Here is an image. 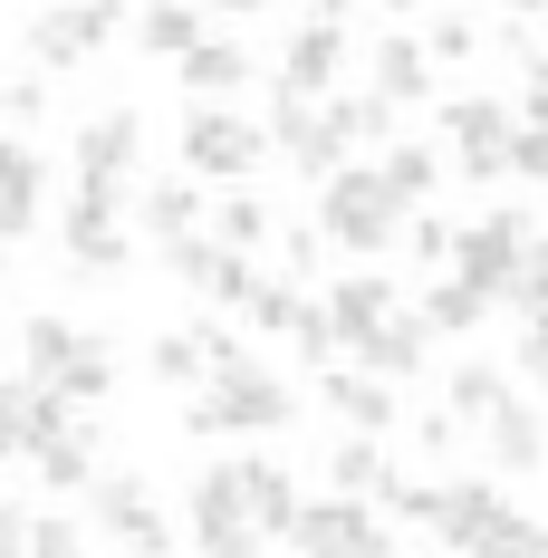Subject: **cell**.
Listing matches in <instances>:
<instances>
[{"instance_id": "obj_1", "label": "cell", "mask_w": 548, "mask_h": 558, "mask_svg": "<svg viewBox=\"0 0 548 558\" xmlns=\"http://www.w3.org/2000/svg\"><path fill=\"white\" fill-rule=\"evenodd\" d=\"M289 424H299V395L260 356H231L193 386V434H289Z\"/></svg>"}, {"instance_id": "obj_2", "label": "cell", "mask_w": 548, "mask_h": 558, "mask_svg": "<svg viewBox=\"0 0 548 558\" xmlns=\"http://www.w3.org/2000/svg\"><path fill=\"white\" fill-rule=\"evenodd\" d=\"M404 203L385 193L376 165H346L337 183H318V241H337V251H356V260H385L394 241H404Z\"/></svg>"}, {"instance_id": "obj_3", "label": "cell", "mask_w": 548, "mask_h": 558, "mask_svg": "<svg viewBox=\"0 0 548 558\" xmlns=\"http://www.w3.org/2000/svg\"><path fill=\"white\" fill-rule=\"evenodd\" d=\"M20 356H29V386H58L68 404H97L115 386V347L107 337H77L58 308H39L29 328H20Z\"/></svg>"}, {"instance_id": "obj_4", "label": "cell", "mask_w": 548, "mask_h": 558, "mask_svg": "<svg viewBox=\"0 0 548 558\" xmlns=\"http://www.w3.org/2000/svg\"><path fill=\"white\" fill-rule=\"evenodd\" d=\"M260 155H270V125H251L241 107H193L183 116V173L251 193V165H260Z\"/></svg>"}, {"instance_id": "obj_5", "label": "cell", "mask_w": 548, "mask_h": 558, "mask_svg": "<svg viewBox=\"0 0 548 558\" xmlns=\"http://www.w3.org/2000/svg\"><path fill=\"white\" fill-rule=\"evenodd\" d=\"M529 260V213H472L452 231V279L472 299H510V279Z\"/></svg>"}, {"instance_id": "obj_6", "label": "cell", "mask_w": 548, "mask_h": 558, "mask_svg": "<svg viewBox=\"0 0 548 558\" xmlns=\"http://www.w3.org/2000/svg\"><path fill=\"white\" fill-rule=\"evenodd\" d=\"M87 510H97V530H107L125 558H173L165 501H155V482H145V472H97V482H87Z\"/></svg>"}, {"instance_id": "obj_7", "label": "cell", "mask_w": 548, "mask_h": 558, "mask_svg": "<svg viewBox=\"0 0 548 558\" xmlns=\"http://www.w3.org/2000/svg\"><path fill=\"white\" fill-rule=\"evenodd\" d=\"M270 145H279L299 173H308V183H337L356 135H346V107H337V97H328V107H308V97H279V107H270Z\"/></svg>"}, {"instance_id": "obj_8", "label": "cell", "mask_w": 548, "mask_h": 558, "mask_svg": "<svg viewBox=\"0 0 548 558\" xmlns=\"http://www.w3.org/2000/svg\"><path fill=\"white\" fill-rule=\"evenodd\" d=\"M299 558H394V530H376V501H299V530H289Z\"/></svg>"}, {"instance_id": "obj_9", "label": "cell", "mask_w": 548, "mask_h": 558, "mask_svg": "<svg viewBox=\"0 0 548 558\" xmlns=\"http://www.w3.org/2000/svg\"><path fill=\"white\" fill-rule=\"evenodd\" d=\"M510 135H520V116L500 107V97H452L442 107V145H452V165L472 173V183L510 173Z\"/></svg>"}, {"instance_id": "obj_10", "label": "cell", "mask_w": 548, "mask_h": 558, "mask_svg": "<svg viewBox=\"0 0 548 558\" xmlns=\"http://www.w3.org/2000/svg\"><path fill=\"white\" fill-rule=\"evenodd\" d=\"M510 520H520V510L500 501L491 482H434V539H442V549L482 558L500 530H510Z\"/></svg>"}, {"instance_id": "obj_11", "label": "cell", "mask_w": 548, "mask_h": 558, "mask_svg": "<svg viewBox=\"0 0 548 558\" xmlns=\"http://www.w3.org/2000/svg\"><path fill=\"white\" fill-rule=\"evenodd\" d=\"M58 251H68V270H125V222H115V193H68V213H58Z\"/></svg>"}, {"instance_id": "obj_12", "label": "cell", "mask_w": 548, "mask_h": 558, "mask_svg": "<svg viewBox=\"0 0 548 558\" xmlns=\"http://www.w3.org/2000/svg\"><path fill=\"white\" fill-rule=\"evenodd\" d=\"M135 155H145V116L135 107H107V116L77 125V183H87V193H115V183L135 173Z\"/></svg>"}, {"instance_id": "obj_13", "label": "cell", "mask_w": 548, "mask_h": 558, "mask_svg": "<svg viewBox=\"0 0 548 558\" xmlns=\"http://www.w3.org/2000/svg\"><path fill=\"white\" fill-rule=\"evenodd\" d=\"M337 68H346V20H299V39H289V58H279V97H308V107H328Z\"/></svg>"}, {"instance_id": "obj_14", "label": "cell", "mask_w": 548, "mask_h": 558, "mask_svg": "<svg viewBox=\"0 0 548 558\" xmlns=\"http://www.w3.org/2000/svg\"><path fill=\"white\" fill-rule=\"evenodd\" d=\"M318 404H328L346 434H366V444L404 424V395L385 386V376H366V366H346V376H318Z\"/></svg>"}, {"instance_id": "obj_15", "label": "cell", "mask_w": 548, "mask_h": 558, "mask_svg": "<svg viewBox=\"0 0 548 558\" xmlns=\"http://www.w3.org/2000/svg\"><path fill=\"white\" fill-rule=\"evenodd\" d=\"M39 213H49V165H39V145L0 135V241L39 231Z\"/></svg>"}, {"instance_id": "obj_16", "label": "cell", "mask_w": 548, "mask_h": 558, "mask_svg": "<svg viewBox=\"0 0 548 558\" xmlns=\"http://www.w3.org/2000/svg\"><path fill=\"white\" fill-rule=\"evenodd\" d=\"M115 39V10H39L29 20V58L39 68H77V58H97Z\"/></svg>"}, {"instance_id": "obj_17", "label": "cell", "mask_w": 548, "mask_h": 558, "mask_svg": "<svg viewBox=\"0 0 548 558\" xmlns=\"http://www.w3.org/2000/svg\"><path fill=\"white\" fill-rule=\"evenodd\" d=\"M241 510H251V539H289L299 530V482L270 452H241Z\"/></svg>"}, {"instance_id": "obj_18", "label": "cell", "mask_w": 548, "mask_h": 558, "mask_svg": "<svg viewBox=\"0 0 548 558\" xmlns=\"http://www.w3.org/2000/svg\"><path fill=\"white\" fill-rule=\"evenodd\" d=\"M404 299H394V279L385 270H356V279H337L328 289V328H337V347H366V337L394 318Z\"/></svg>"}, {"instance_id": "obj_19", "label": "cell", "mask_w": 548, "mask_h": 558, "mask_svg": "<svg viewBox=\"0 0 548 558\" xmlns=\"http://www.w3.org/2000/svg\"><path fill=\"white\" fill-rule=\"evenodd\" d=\"M424 356H434V328H424L414 308H394V318L356 347V366H366V376H385L394 395H404V376H424Z\"/></svg>"}, {"instance_id": "obj_20", "label": "cell", "mask_w": 548, "mask_h": 558, "mask_svg": "<svg viewBox=\"0 0 548 558\" xmlns=\"http://www.w3.org/2000/svg\"><path fill=\"white\" fill-rule=\"evenodd\" d=\"M482 444H491L500 472H548V414L529 404V395H510L491 424H482Z\"/></svg>"}, {"instance_id": "obj_21", "label": "cell", "mask_w": 548, "mask_h": 558, "mask_svg": "<svg viewBox=\"0 0 548 558\" xmlns=\"http://www.w3.org/2000/svg\"><path fill=\"white\" fill-rule=\"evenodd\" d=\"M231 530H251V510H241V452H221L193 472V539H231Z\"/></svg>"}, {"instance_id": "obj_22", "label": "cell", "mask_w": 548, "mask_h": 558, "mask_svg": "<svg viewBox=\"0 0 548 558\" xmlns=\"http://www.w3.org/2000/svg\"><path fill=\"white\" fill-rule=\"evenodd\" d=\"M173 77L193 87V107H231V97L251 87V49H241V39H203V49L183 58Z\"/></svg>"}, {"instance_id": "obj_23", "label": "cell", "mask_w": 548, "mask_h": 558, "mask_svg": "<svg viewBox=\"0 0 548 558\" xmlns=\"http://www.w3.org/2000/svg\"><path fill=\"white\" fill-rule=\"evenodd\" d=\"M68 434H87L77 404H68L58 386H29V376H20V452H58Z\"/></svg>"}, {"instance_id": "obj_24", "label": "cell", "mask_w": 548, "mask_h": 558, "mask_svg": "<svg viewBox=\"0 0 548 558\" xmlns=\"http://www.w3.org/2000/svg\"><path fill=\"white\" fill-rule=\"evenodd\" d=\"M434 87V58H424V39H385L376 49V97L385 107H414Z\"/></svg>"}, {"instance_id": "obj_25", "label": "cell", "mask_w": 548, "mask_h": 558, "mask_svg": "<svg viewBox=\"0 0 548 558\" xmlns=\"http://www.w3.org/2000/svg\"><path fill=\"white\" fill-rule=\"evenodd\" d=\"M376 173H385V193H394L404 213H424V203H434V183H442V155H434V145H394Z\"/></svg>"}, {"instance_id": "obj_26", "label": "cell", "mask_w": 548, "mask_h": 558, "mask_svg": "<svg viewBox=\"0 0 548 558\" xmlns=\"http://www.w3.org/2000/svg\"><path fill=\"white\" fill-rule=\"evenodd\" d=\"M135 39H145V58H165V68H183V58L203 49L212 29H203V10H145V20H135Z\"/></svg>"}, {"instance_id": "obj_27", "label": "cell", "mask_w": 548, "mask_h": 558, "mask_svg": "<svg viewBox=\"0 0 548 558\" xmlns=\"http://www.w3.org/2000/svg\"><path fill=\"white\" fill-rule=\"evenodd\" d=\"M203 231H212V241L231 251V260H251V251L270 241V203H260V193H231V203H221V213H212Z\"/></svg>"}, {"instance_id": "obj_28", "label": "cell", "mask_w": 548, "mask_h": 558, "mask_svg": "<svg viewBox=\"0 0 548 558\" xmlns=\"http://www.w3.org/2000/svg\"><path fill=\"white\" fill-rule=\"evenodd\" d=\"M328 472H337V492H346V501H376L385 482H394V462H385V452L366 444V434H346V444L328 452Z\"/></svg>"}, {"instance_id": "obj_29", "label": "cell", "mask_w": 548, "mask_h": 558, "mask_svg": "<svg viewBox=\"0 0 548 558\" xmlns=\"http://www.w3.org/2000/svg\"><path fill=\"white\" fill-rule=\"evenodd\" d=\"M482 308H491V299H472L462 279H434L414 318H424V328H434V337H472V328H482Z\"/></svg>"}, {"instance_id": "obj_30", "label": "cell", "mask_w": 548, "mask_h": 558, "mask_svg": "<svg viewBox=\"0 0 548 558\" xmlns=\"http://www.w3.org/2000/svg\"><path fill=\"white\" fill-rule=\"evenodd\" d=\"M203 222H212V213L193 203V183H155V193H145V231H155V241H193Z\"/></svg>"}, {"instance_id": "obj_31", "label": "cell", "mask_w": 548, "mask_h": 558, "mask_svg": "<svg viewBox=\"0 0 548 558\" xmlns=\"http://www.w3.org/2000/svg\"><path fill=\"white\" fill-rule=\"evenodd\" d=\"M442 395H452V414H462V424H491L500 404H510L500 366H452V376H442Z\"/></svg>"}, {"instance_id": "obj_32", "label": "cell", "mask_w": 548, "mask_h": 558, "mask_svg": "<svg viewBox=\"0 0 548 558\" xmlns=\"http://www.w3.org/2000/svg\"><path fill=\"white\" fill-rule=\"evenodd\" d=\"M39 482L49 492H87L97 482V434H68L58 452H39Z\"/></svg>"}, {"instance_id": "obj_33", "label": "cell", "mask_w": 548, "mask_h": 558, "mask_svg": "<svg viewBox=\"0 0 548 558\" xmlns=\"http://www.w3.org/2000/svg\"><path fill=\"white\" fill-rule=\"evenodd\" d=\"M260 289H270V270H251V260H221L203 299H212L221 318H251V308H260Z\"/></svg>"}, {"instance_id": "obj_34", "label": "cell", "mask_w": 548, "mask_h": 558, "mask_svg": "<svg viewBox=\"0 0 548 558\" xmlns=\"http://www.w3.org/2000/svg\"><path fill=\"white\" fill-rule=\"evenodd\" d=\"M510 308H520V328L548 318V231H529V260H520V279H510Z\"/></svg>"}, {"instance_id": "obj_35", "label": "cell", "mask_w": 548, "mask_h": 558, "mask_svg": "<svg viewBox=\"0 0 548 558\" xmlns=\"http://www.w3.org/2000/svg\"><path fill=\"white\" fill-rule=\"evenodd\" d=\"M221 260H231V251H221L212 231H193V241H165V270L183 279V289H212V270Z\"/></svg>"}, {"instance_id": "obj_36", "label": "cell", "mask_w": 548, "mask_h": 558, "mask_svg": "<svg viewBox=\"0 0 548 558\" xmlns=\"http://www.w3.org/2000/svg\"><path fill=\"white\" fill-rule=\"evenodd\" d=\"M145 366H155L165 386H203V376H212V366H203V337H155Z\"/></svg>"}, {"instance_id": "obj_37", "label": "cell", "mask_w": 548, "mask_h": 558, "mask_svg": "<svg viewBox=\"0 0 548 558\" xmlns=\"http://www.w3.org/2000/svg\"><path fill=\"white\" fill-rule=\"evenodd\" d=\"M20 558H87V520H29Z\"/></svg>"}, {"instance_id": "obj_38", "label": "cell", "mask_w": 548, "mask_h": 558, "mask_svg": "<svg viewBox=\"0 0 548 558\" xmlns=\"http://www.w3.org/2000/svg\"><path fill=\"white\" fill-rule=\"evenodd\" d=\"M482 558H548V520H529V510H520V520H510Z\"/></svg>"}, {"instance_id": "obj_39", "label": "cell", "mask_w": 548, "mask_h": 558, "mask_svg": "<svg viewBox=\"0 0 548 558\" xmlns=\"http://www.w3.org/2000/svg\"><path fill=\"white\" fill-rule=\"evenodd\" d=\"M289 337H299V356H308V366H328V356H337V328H328V308H299V328H289Z\"/></svg>"}, {"instance_id": "obj_40", "label": "cell", "mask_w": 548, "mask_h": 558, "mask_svg": "<svg viewBox=\"0 0 548 558\" xmlns=\"http://www.w3.org/2000/svg\"><path fill=\"white\" fill-rule=\"evenodd\" d=\"M510 173H520V183H548V135H539V125L510 135Z\"/></svg>"}, {"instance_id": "obj_41", "label": "cell", "mask_w": 548, "mask_h": 558, "mask_svg": "<svg viewBox=\"0 0 548 558\" xmlns=\"http://www.w3.org/2000/svg\"><path fill=\"white\" fill-rule=\"evenodd\" d=\"M39 107H49V87H39V77L0 87V125H39Z\"/></svg>"}, {"instance_id": "obj_42", "label": "cell", "mask_w": 548, "mask_h": 558, "mask_svg": "<svg viewBox=\"0 0 548 558\" xmlns=\"http://www.w3.org/2000/svg\"><path fill=\"white\" fill-rule=\"evenodd\" d=\"M404 241H414L424 260H452V222H434V213H414V222H404Z\"/></svg>"}, {"instance_id": "obj_43", "label": "cell", "mask_w": 548, "mask_h": 558, "mask_svg": "<svg viewBox=\"0 0 548 558\" xmlns=\"http://www.w3.org/2000/svg\"><path fill=\"white\" fill-rule=\"evenodd\" d=\"M520 376L548 395V318H539V328H520Z\"/></svg>"}, {"instance_id": "obj_44", "label": "cell", "mask_w": 548, "mask_h": 558, "mask_svg": "<svg viewBox=\"0 0 548 558\" xmlns=\"http://www.w3.org/2000/svg\"><path fill=\"white\" fill-rule=\"evenodd\" d=\"M520 97H529V125L548 135V49L529 58V68H520Z\"/></svg>"}, {"instance_id": "obj_45", "label": "cell", "mask_w": 548, "mask_h": 558, "mask_svg": "<svg viewBox=\"0 0 548 558\" xmlns=\"http://www.w3.org/2000/svg\"><path fill=\"white\" fill-rule=\"evenodd\" d=\"M472 49V20H434V29H424V58H462Z\"/></svg>"}, {"instance_id": "obj_46", "label": "cell", "mask_w": 548, "mask_h": 558, "mask_svg": "<svg viewBox=\"0 0 548 558\" xmlns=\"http://www.w3.org/2000/svg\"><path fill=\"white\" fill-rule=\"evenodd\" d=\"M20 452V376H0V462Z\"/></svg>"}, {"instance_id": "obj_47", "label": "cell", "mask_w": 548, "mask_h": 558, "mask_svg": "<svg viewBox=\"0 0 548 558\" xmlns=\"http://www.w3.org/2000/svg\"><path fill=\"white\" fill-rule=\"evenodd\" d=\"M193 549H203V558H270L251 530H231V539H193Z\"/></svg>"}, {"instance_id": "obj_48", "label": "cell", "mask_w": 548, "mask_h": 558, "mask_svg": "<svg viewBox=\"0 0 548 558\" xmlns=\"http://www.w3.org/2000/svg\"><path fill=\"white\" fill-rule=\"evenodd\" d=\"M20 539H29V520H20V501H0V558H20Z\"/></svg>"}, {"instance_id": "obj_49", "label": "cell", "mask_w": 548, "mask_h": 558, "mask_svg": "<svg viewBox=\"0 0 548 558\" xmlns=\"http://www.w3.org/2000/svg\"><path fill=\"white\" fill-rule=\"evenodd\" d=\"M0 366H10V347H0Z\"/></svg>"}]
</instances>
